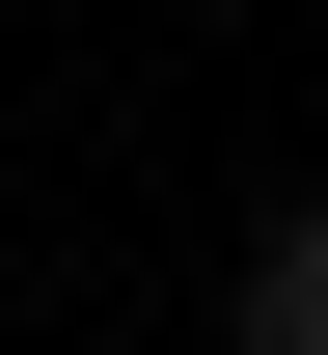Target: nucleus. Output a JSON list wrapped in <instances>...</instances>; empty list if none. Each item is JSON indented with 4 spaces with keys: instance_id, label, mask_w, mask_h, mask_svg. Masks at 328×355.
<instances>
[{
    "instance_id": "nucleus-1",
    "label": "nucleus",
    "mask_w": 328,
    "mask_h": 355,
    "mask_svg": "<svg viewBox=\"0 0 328 355\" xmlns=\"http://www.w3.org/2000/svg\"><path fill=\"white\" fill-rule=\"evenodd\" d=\"M246 355H328V191H301L274 246H246Z\"/></svg>"
}]
</instances>
